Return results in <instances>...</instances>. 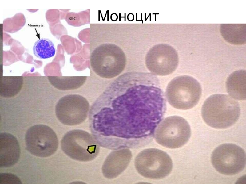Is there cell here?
I'll return each instance as SVG.
<instances>
[{
    "label": "cell",
    "instance_id": "4",
    "mask_svg": "<svg viewBox=\"0 0 246 184\" xmlns=\"http://www.w3.org/2000/svg\"><path fill=\"white\" fill-rule=\"evenodd\" d=\"M61 147L68 156L81 162L93 160L100 151L99 144L93 136L81 129L73 130L66 133L61 140Z\"/></svg>",
    "mask_w": 246,
    "mask_h": 184
},
{
    "label": "cell",
    "instance_id": "3",
    "mask_svg": "<svg viewBox=\"0 0 246 184\" xmlns=\"http://www.w3.org/2000/svg\"><path fill=\"white\" fill-rule=\"evenodd\" d=\"M198 82L193 77L184 75L176 77L167 85L166 96L169 103L175 108L187 110L194 107L201 95Z\"/></svg>",
    "mask_w": 246,
    "mask_h": 184
},
{
    "label": "cell",
    "instance_id": "16",
    "mask_svg": "<svg viewBox=\"0 0 246 184\" xmlns=\"http://www.w3.org/2000/svg\"><path fill=\"white\" fill-rule=\"evenodd\" d=\"M0 184H21L20 179L16 175L9 173H1Z\"/></svg>",
    "mask_w": 246,
    "mask_h": 184
},
{
    "label": "cell",
    "instance_id": "11",
    "mask_svg": "<svg viewBox=\"0 0 246 184\" xmlns=\"http://www.w3.org/2000/svg\"><path fill=\"white\" fill-rule=\"evenodd\" d=\"M132 157L131 151L127 148L112 151L107 156L102 165L104 176L110 179L117 177L127 168Z\"/></svg>",
    "mask_w": 246,
    "mask_h": 184
},
{
    "label": "cell",
    "instance_id": "9",
    "mask_svg": "<svg viewBox=\"0 0 246 184\" xmlns=\"http://www.w3.org/2000/svg\"><path fill=\"white\" fill-rule=\"evenodd\" d=\"M56 116L64 125L75 126L81 124L86 119L89 104L84 97L78 94H69L61 98L55 108Z\"/></svg>",
    "mask_w": 246,
    "mask_h": 184
},
{
    "label": "cell",
    "instance_id": "12",
    "mask_svg": "<svg viewBox=\"0 0 246 184\" xmlns=\"http://www.w3.org/2000/svg\"><path fill=\"white\" fill-rule=\"evenodd\" d=\"M20 154V145L17 138L7 132L0 135V167H8L16 164Z\"/></svg>",
    "mask_w": 246,
    "mask_h": 184
},
{
    "label": "cell",
    "instance_id": "5",
    "mask_svg": "<svg viewBox=\"0 0 246 184\" xmlns=\"http://www.w3.org/2000/svg\"><path fill=\"white\" fill-rule=\"evenodd\" d=\"M138 172L149 179H160L168 176L173 165L169 156L165 152L156 148H148L140 152L135 160Z\"/></svg>",
    "mask_w": 246,
    "mask_h": 184
},
{
    "label": "cell",
    "instance_id": "14",
    "mask_svg": "<svg viewBox=\"0 0 246 184\" xmlns=\"http://www.w3.org/2000/svg\"><path fill=\"white\" fill-rule=\"evenodd\" d=\"M246 24H221L220 31L224 38L235 44L246 43Z\"/></svg>",
    "mask_w": 246,
    "mask_h": 184
},
{
    "label": "cell",
    "instance_id": "13",
    "mask_svg": "<svg viewBox=\"0 0 246 184\" xmlns=\"http://www.w3.org/2000/svg\"><path fill=\"white\" fill-rule=\"evenodd\" d=\"M245 70L235 71L231 74L227 79L226 88L228 94L233 98L239 100H245Z\"/></svg>",
    "mask_w": 246,
    "mask_h": 184
},
{
    "label": "cell",
    "instance_id": "8",
    "mask_svg": "<svg viewBox=\"0 0 246 184\" xmlns=\"http://www.w3.org/2000/svg\"><path fill=\"white\" fill-rule=\"evenodd\" d=\"M25 140L27 150L33 155L41 157L53 154L58 145L55 132L44 125H37L30 127L26 132Z\"/></svg>",
    "mask_w": 246,
    "mask_h": 184
},
{
    "label": "cell",
    "instance_id": "10",
    "mask_svg": "<svg viewBox=\"0 0 246 184\" xmlns=\"http://www.w3.org/2000/svg\"><path fill=\"white\" fill-rule=\"evenodd\" d=\"M145 64L152 74L165 76L173 73L179 62L177 53L173 49L170 53H149L145 59Z\"/></svg>",
    "mask_w": 246,
    "mask_h": 184
},
{
    "label": "cell",
    "instance_id": "6",
    "mask_svg": "<svg viewBox=\"0 0 246 184\" xmlns=\"http://www.w3.org/2000/svg\"><path fill=\"white\" fill-rule=\"evenodd\" d=\"M191 129L187 121L177 116L166 118L157 126L154 137L156 142L167 148H177L189 140Z\"/></svg>",
    "mask_w": 246,
    "mask_h": 184
},
{
    "label": "cell",
    "instance_id": "15",
    "mask_svg": "<svg viewBox=\"0 0 246 184\" xmlns=\"http://www.w3.org/2000/svg\"><path fill=\"white\" fill-rule=\"evenodd\" d=\"M34 55L41 59L49 58L53 56L55 49L53 42L46 38H42L37 41L33 47Z\"/></svg>",
    "mask_w": 246,
    "mask_h": 184
},
{
    "label": "cell",
    "instance_id": "7",
    "mask_svg": "<svg viewBox=\"0 0 246 184\" xmlns=\"http://www.w3.org/2000/svg\"><path fill=\"white\" fill-rule=\"evenodd\" d=\"M246 159L245 152L241 147L234 144L227 143L215 149L211 155V161L218 172L231 175L238 174L244 170Z\"/></svg>",
    "mask_w": 246,
    "mask_h": 184
},
{
    "label": "cell",
    "instance_id": "2",
    "mask_svg": "<svg viewBox=\"0 0 246 184\" xmlns=\"http://www.w3.org/2000/svg\"><path fill=\"white\" fill-rule=\"evenodd\" d=\"M238 102L230 96L216 94L204 102L201 109L202 118L208 126L216 129H225L234 125L240 116Z\"/></svg>",
    "mask_w": 246,
    "mask_h": 184
},
{
    "label": "cell",
    "instance_id": "1",
    "mask_svg": "<svg viewBox=\"0 0 246 184\" xmlns=\"http://www.w3.org/2000/svg\"><path fill=\"white\" fill-rule=\"evenodd\" d=\"M159 79L131 72L116 79L95 102L90 114L98 131L110 142L136 148L151 141L166 109Z\"/></svg>",
    "mask_w": 246,
    "mask_h": 184
}]
</instances>
